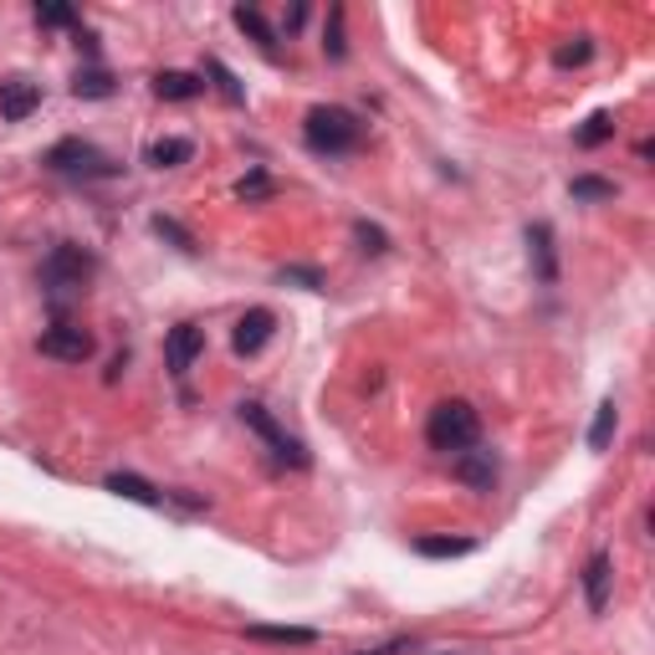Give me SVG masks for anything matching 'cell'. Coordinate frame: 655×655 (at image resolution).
Returning <instances> with one entry per match:
<instances>
[{"label":"cell","instance_id":"cell-1","mask_svg":"<svg viewBox=\"0 0 655 655\" xmlns=\"http://www.w3.org/2000/svg\"><path fill=\"white\" fill-rule=\"evenodd\" d=\"M425 435H431V446L435 451H471L477 446V435H481V420H477V410L466 400H446V404H435L431 410V425H425Z\"/></svg>","mask_w":655,"mask_h":655},{"label":"cell","instance_id":"cell-2","mask_svg":"<svg viewBox=\"0 0 655 655\" xmlns=\"http://www.w3.org/2000/svg\"><path fill=\"white\" fill-rule=\"evenodd\" d=\"M364 138V123L348 108H313L308 113V144L318 154H348Z\"/></svg>","mask_w":655,"mask_h":655},{"label":"cell","instance_id":"cell-3","mask_svg":"<svg viewBox=\"0 0 655 655\" xmlns=\"http://www.w3.org/2000/svg\"><path fill=\"white\" fill-rule=\"evenodd\" d=\"M88 277H92V256L82 252V246H57L42 267V282L52 287L57 298H77V292L88 287Z\"/></svg>","mask_w":655,"mask_h":655},{"label":"cell","instance_id":"cell-4","mask_svg":"<svg viewBox=\"0 0 655 655\" xmlns=\"http://www.w3.org/2000/svg\"><path fill=\"white\" fill-rule=\"evenodd\" d=\"M241 420H246V425H252L256 435H262V441H267L271 451H277V462H292V466H308V451L298 446V441H292V435L282 431V425H277V420H271V410L267 404H241Z\"/></svg>","mask_w":655,"mask_h":655},{"label":"cell","instance_id":"cell-5","mask_svg":"<svg viewBox=\"0 0 655 655\" xmlns=\"http://www.w3.org/2000/svg\"><path fill=\"white\" fill-rule=\"evenodd\" d=\"M52 169H62V175H113V159H103L92 144L67 138V144L52 149Z\"/></svg>","mask_w":655,"mask_h":655},{"label":"cell","instance_id":"cell-6","mask_svg":"<svg viewBox=\"0 0 655 655\" xmlns=\"http://www.w3.org/2000/svg\"><path fill=\"white\" fill-rule=\"evenodd\" d=\"M36 348H42L46 358H62V364H82V358L92 354V338L82 333V328H46L42 338H36Z\"/></svg>","mask_w":655,"mask_h":655},{"label":"cell","instance_id":"cell-7","mask_svg":"<svg viewBox=\"0 0 655 655\" xmlns=\"http://www.w3.org/2000/svg\"><path fill=\"white\" fill-rule=\"evenodd\" d=\"M200 348H206V333L195 323H179L175 333H169V343H164V358H169V369L175 374H190V364L200 358Z\"/></svg>","mask_w":655,"mask_h":655},{"label":"cell","instance_id":"cell-8","mask_svg":"<svg viewBox=\"0 0 655 655\" xmlns=\"http://www.w3.org/2000/svg\"><path fill=\"white\" fill-rule=\"evenodd\" d=\"M271 328H277V318H271L267 308H252V313L236 323V338H231V348H236V354H262V348H267V338H271Z\"/></svg>","mask_w":655,"mask_h":655},{"label":"cell","instance_id":"cell-9","mask_svg":"<svg viewBox=\"0 0 655 655\" xmlns=\"http://www.w3.org/2000/svg\"><path fill=\"white\" fill-rule=\"evenodd\" d=\"M36 103H42V88H36V82H21V77L0 82V113H5L11 123L31 119V113H36Z\"/></svg>","mask_w":655,"mask_h":655},{"label":"cell","instance_id":"cell-10","mask_svg":"<svg viewBox=\"0 0 655 655\" xmlns=\"http://www.w3.org/2000/svg\"><path fill=\"white\" fill-rule=\"evenodd\" d=\"M456 477L471 491H491V481H497V456H491V451H462V456H456Z\"/></svg>","mask_w":655,"mask_h":655},{"label":"cell","instance_id":"cell-11","mask_svg":"<svg viewBox=\"0 0 655 655\" xmlns=\"http://www.w3.org/2000/svg\"><path fill=\"white\" fill-rule=\"evenodd\" d=\"M154 92L169 98V103H185V98H200L206 82H200L195 73H159V77H154Z\"/></svg>","mask_w":655,"mask_h":655},{"label":"cell","instance_id":"cell-12","mask_svg":"<svg viewBox=\"0 0 655 655\" xmlns=\"http://www.w3.org/2000/svg\"><path fill=\"white\" fill-rule=\"evenodd\" d=\"M584 589H589V610H604V599H610V558H604V553H595V558H589Z\"/></svg>","mask_w":655,"mask_h":655},{"label":"cell","instance_id":"cell-13","mask_svg":"<svg viewBox=\"0 0 655 655\" xmlns=\"http://www.w3.org/2000/svg\"><path fill=\"white\" fill-rule=\"evenodd\" d=\"M195 154V144L190 138H159L149 149V164H159V169H175V164H185Z\"/></svg>","mask_w":655,"mask_h":655},{"label":"cell","instance_id":"cell-14","mask_svg":"<svg viewBox=\"0 0 655 655\" xmlns=\"http://www.w3.org/2000/svg\"><path fill=\"white\" fill-rule=\"evenodd\" d=\"M108 491H119V497H129V502H144V507H159V491L149 487V481H138V477H108Z\"/></svg>","mask_w":655,"mask_h":655},{"label":"cell","instance_id":"cell-15","mask_svg":"<svg viewBox=\"0 0 655 655\" xmlns=\"http://www.w3.org/2000/svg\"><path fill=\"white\" fill-rule=\"evenodd\" d=\"M236 26L241 31H252L256 42H262V52H277V31L267 26V21H262V15L256 11H246V5H236Z\"/></svg>","mask_w":655,"mask_h":655},{"label":"cell","instance_id":"cell-16","mask_svg":"<svg viewBox=\"0 0 655 655\" xmlns=\"http://www.w3.org/2000/svg\"><path fill=\"white\" fill-rule=\"evenodd\" d=\"M77 98H108L113 92V77L103 73V67H92V73H77Z\"/></svg>","mask_w":655,"mask_h":655},{"label":"cell","instance_id":"cell-17","mask_svg":"<svg viewBox=\"0 0 655 655\" xmlns=\"http://www.w3.org/2000/svg\"><path fill=\"white\" fill-rule=\"evenodd\" d=\"M610 134H614V119H610V113H595V119L579 129V144H584V149H595V144H604Z\"/></svg>","mask_w":655,"mask_h":655},{"label":"cell","instance_id":"cell-18","mask_svg":"<svg viewBox=\"0 0 655 655\" xmlns=\"http://www.w3.org/2000/svg\"><path fill=\"white\" fill-rule=\"evenodd\" d=\"M528 241H533V252H537V277H543V282H553V246H548L553 236H548V225H537Z\"/></svg>","mask_w":655,"mask_h":655},{"label":"cell","instance_id":"cell-19","mask_svg":"<svg viewBox=\"0 0 655 655\" xmlns=\"http://www.w3.org/2000/svg\"><path fill=\"white\" fill-rule=\"evenodd\" d=\"M252 641H277V645H313V630H267L256 625Z\"/></svg>","mask_w":655,"mask_h":655},{"label":"cell","instance_id":"cell-20","mask_svg":"<svg viewBox=\"0 0 655 655\" xmlns=\"http://www.w3.org/2000/svg\"><path fill=\"white\" fill-rule=\"evenodd\" d=\"M420 553H431V558H456V553H471V543H462V537H420Z\"/></svg>","mask_w":655,"mask_h":655},{"label":"cell","instance_id":"cell-21","mask_svg":"<svg viewBox=\"0 0 655 655\" xmlns=\"http://www.w3.org/2000/svg\"><path fill=\"white\" fill-rule=\"evenodd\" d=\"M610 435H614V404H599L595 431H589V446H595V451H604V446H610Z\"/></svg>","mask_w":655,"mask_h":655},{"label":"cell","instance_id":"cell-22","mask_svg":"<svg viewBox=\"0 0 655 655\" xmlns=\"http://www.w3.org/2000/svg\"><path fill=\"white\" fill-rule=\"evenodd\" d=\"M574 195H579V200H610L614 185H610V179H589V175H584V179H574Z\"/></svg>","mask_w":655,"mask_h":655},{"label":"cell","instance_id":"cell-23","mask_svg":"<svg viewBox=\"0 0 655 655\" xmlns=\"http://www.w3.org/2000/svg\"><path fill=\"white\" fill-rule=\"evenodd\" d=\"M36 21L42 26H73V11L67 5H36Z\"/></svg>","mask_w":655,"mask_h":655},{"label":"cell","instance_id":"cell-24","mask_svg":"<svg viewBox=\"0 0 655 655\" xmlns=\"http://www.w3.org/2000/svg\"><path fill=\"white\" fill-rule=\"evenodd\" d=\"M210 77H215V82H221V92H225V98H231V103H241V88H236V77L225 73L221 62H210Z\"/></svg>","mask_w":655,"mask_h":655},{"label":"cell","instance_id":"cell-25","mask_svg":"<svg viewBox=\"0 0 655 655\" xmlns=\"http://www.w3.org/2000/svg\"><path fill=\"white\" fill-rule=\"evenodd\" d=\"M154 231H159V236H169V241H179V252H195V241L185 236L175 221H164V215H159V221H154Z\"/></svg>","mask_w":655,"mask_h":655},{"label":"cell","instance_id":"cell-26","mask_svg":"<svg viewBox=\"0 0 655 655\" xmlns=\"http://www.w3.org/2000/svg\"><path fill=\"white\" fill-rule=\"evenodd\" d=\"M574 62H589V42H574V46H558V67H574Z\"/></svg>","mask_w":655,"mask_h":655},{"label":"cell","instance_id":"cell-27","mask_svg":"<svg viewBox=\"0 0 655 655\" xmlns=\"http://www.w3.org/2000/svg\"><path fill=\"white\" fill-rule=\"evenodd\" d=\"M282 282H302V287H323V277H318V271H308V267H292V271H282Z\"/></svg>","mask_w":655,"mask_h":655},{"label":"cell","instance_id":"cell-28","mask_svg":"<svg viewBox=\"0 0 655 655\" xmlns=\"http://www.w3.org/2000/svg\"><path fill=\"white\" fill-rule=\"evenodd\" d=\"M358 241H364V252H385V231H374V225H358Z\"/></svg>","mask_w":655,"mask_h":655},{"label":"cell","instance_id":"cell-29","mask_svg":"<svg viewBox=\"0 0 655 655\" xmlns=\"http://www.w3.org/2000/svg\"><path fill=\"white\" fill-rule=\"evenodd\" d=\"M236 195H267V179H262V175L241 179V185H236Z\"/></svg>","mask_w":655,"mask_h":655}]
</instances>
